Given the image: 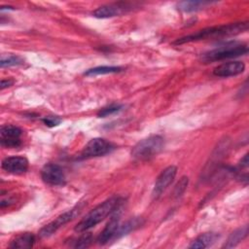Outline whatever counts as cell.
I'll return each mask as SVG.
<instances>
[{
    "label": "cell",
    "instance_id": "obj_11",
    "mask_svg": "<svg viewBox=\"0 0 249 249\" xmlns=\"http://www.w3.org/2000/svg\"><path fill=\"white\" fill-rule=\"evenodd\" d=\"M120 218H121V214H120V208H119L113 213L111 219L109 220L104 230L99 234L97 238V241L99 244H106L109 241L115 239L117 231L120 227Z\"/></svg>",
    "mask_w": 249,
    "mask_h": 249
},
{
    "label": "cell",
    "instance_id": "obj_18",
    "mask_svg": "<svg viewBox=\"0 0 249 249\" xmlns=\"http://www.w3.org/2000/svg\"><path fill=\"white\" fill-rule=\"evenodd\" d=\"M142 224L141 222V219L139 218H133V219H130L128 220L127 222H125L124 225H120L118 231H117V233H116V236H115V239L116 238H119L124 234H127L128 232H130L131 231L135 230L136 228H138L140 225Z\"/></svg>",
    "mask_w": 249,
    "mask_h": 249
},
{
    "label": "cell",
    "instance_id": "obj_6",
    "mask_svg": "<svg viewBox=\"0 0 249 249\" xmlns=\"http://www.w3.org/2000/svg\"><path fill=\"white\" fill-rule=\"evenodd\" d=\"M41 178L50 186H63L66 183L63 169L55 163L45 164L41 170Z\"/></svg>",
    "mask_w": 249,
    "mask_h": 249
},
{
    "label": "cell",
    "instance_id": "obj_12",
    "mask_svg": "<svg viewBox=\"0 0 249 249\" xmlns=\"http://www.w3.org/2000/svg\"><path fill=\"white\" fill-rule=\"evenodd\" d=\"M1 166L9 173L22 174L28 169V160L21 156H12L2 160Z\"/></svg>",
    "mask_w": 249,
    "mask_h": 249
},
{
    "label": "cell",
    "instance_id": "obj_20",
    "mask_svg": "<svg viewBox=\"0 0 249 249\" xmlns=\"http://www.w3.org/2000/svg\"><path fill=\"white\" fill-rule=\"evenodd\" d=\"M23 63V59L18 56V55H8L7 57H2L0 61V66L2 68L4 67H10V66H15V65H19Z\"/></svg>",
    "mask_w": 249,
    "mask_h": 249
},
{
    "label": "cell",
    "instance_id": "obj_7",
    "mask_svg": "<svg viewBox=\"0 0 249 249\" xmlns=\"http://www.w3.org/2000/svg\"><path fill=\"white\" fill-rule=\"evenodd\" d=\"M131 8H132V5H130L129 3H124V2L111 3V4H106L98 7L96 10L93 11L92 15L97 18H108L121 16L130 11Z\"/></svg>",
    "mask_w": 249,
    "mask_h": 249
},
{
    "label": "cell",
    "instance_id": "obj_10",
    "mask_svg": "<svg viewBox=\"0 0 249 249\" xmlns=\"http://www.w3.org/2000/svg\"><path fill=\"white\" fill-rule=\"evenodd\" d=\"M176 174L177 167L174 165L167 166L160 172L155 182V186L153 189V196L155 198L159 197L167 189V187L173 182Z\"/></svg>",
    "mask_w": 249,
    "mask_h": 249
},
{
    "label": "cell",
    "instance_id": "obj_14",
    "mask_svg": "<svg viewBox=\"0 0 249 249\" xmlns=\"http://www.w3.org/2000/svg\"><path fill=\"white\" fill-rule=\"evenodd\" d=\"M35 242V236L30 232H24L17 235L10 243L11 248H31Z\"/></svg>",
    "mask_w": 249,
    "mask_h": 249
},
{
    "label": "cell",
    "instance_id": "obj_16",
    "mask_svg": "<svg viewBox=\"0 0 249 249\" xmlns=\"http://www.w3.org/2000/svg\"><path fill=\"white\" fill-rule=\"evenodd\" d=\"M247 234H248V226L246 225L242 228L237 229L233 232H231L223 247L231 248L236 246L240 241H242L247 236Z\"/></svg>",
    "mask_w": 249,
    "mask_h": 249
},
{
    "label": "cell",
    "instance_id": "obj_9",
    "mask_svg": "<svg viewBox=\"0 0 249 249\" xmlns=\"http://www.w3.org/2000/svg\"><path fill=\"white\" fill-rule=\"evenodd\" d=\"M22 131L19 127L12 124L2 125L0 128V142L3 147L15 148L21 144L20 135Z\"/></svg>",
    "mask_w": 249,
    "mask_h": 249
},
{
    "label": "cell",
    "instance_id": "obj_23",
    "mask_svg": "<svg viewBox=\"0 0 249 249\" xmlns=\"http://www.w3.org/2000/svg\"><path fill=\"white\" fill-rule=\"evenodd\" d=\"M91 241H92L91 234L90 233H86V234L82 235L80 238H78L76 240V243H75L74 246L76 248H85V247L89 246Z\"/></svg>",
    "mask_w": 249,
    "mask_h": 249
},
{
    "label": "cell",
    "instance_id": "obj_22",
    "mask_svg": "<svg viewBox=\"0 0 249 249\" xmlns=\"http://www.w3.org/2000/svg\"><path fill=\"white\" fill-rule=\"evenodd\" d=\"M188 182H189V180H188V177H182L180 180H179V182L176 184V186H175V189H174V193H173V195H174V196L175 197H179V196H181L182 195H183V193L185 192V190H186V188H187V186H188Z\"/></svg>",
    "mask_w": 249,
    "mask_h": 249
},
{
    "label": "cell",
    "instance_id": "obj_5",
    "mask_svg": "<svg viewBox=\"0 0 249 249\" xmlns=\"http://www.w3.org/2000/svg\"><path fill=\"white\" fill-rule=\"evenodd\" d=\"M114 149V145L104 138L90 139L81 152L82 159H89L104 156Z\"/></svg>",
    "mask_w": 249,
    "mask_h": 249
},
{
    "label": "cell",
    "instance_id": "obj_15",
    "mask_svg": "<svg viewBox=\"0 0 249 249\" xmlns=\"http://www.w3.org/2000/svg\"><path fill=\"white\" fill-rule=\"evenodd\" d=\"M218 235L214 232H204L198 235L190 245V248L195 249H200V248H206L210 245H212L215 240L217 239Z\"/></svg>",
    "mask_w": 249,
    "mask_h": 249
},
{
    "label": "cell",
    "instance_id": "obj_4",
    "mask_svg": "<svg viewBox=\"0 0 249 249\" xmlns=\"http://www.w3.org/2000/svg\"><path fill=\"white\" fill-rule=\"evenodd\" d=\"M248 53V47L243 43L229 42L225 45L211 50L202 54V60L204 62H212L217 60H223L227 58H232L239 55H243Z\"/></svg>",
    "mask_w": 249,
    "mask_h": 249
},
{
    "label": "cell",
    "instance_id": "obj_17",
    "mask_svg": "<svg viewBox=\"0 0 249 249\" xmlns=\"http://www.w3.org/2000/svg\"><path fill=\"white\" fill-rule=\"evenodd\" d=\"M210 2L207 1H183L178 3V9L183 12H196L197 10H200L208 5H210Z\"/></svg>",
    "mask_w": 249,
    "mask_h": 249
},
{
    "label": "cell",
    "instance_id": "obj_8",
    "mask_svg": "<svg viewBox=\"0 0 249 249\" xmlns=\"http://www.w3.org/2000/svg\"><path fill=\"white\" fill-rule=\"evenodd\" d=\"M79 212H80V207H76V208H73V209L59 215L57 218H55V220H53V222H51L50 224H48L44 228H42V230L40 231V233H39L40 236L48 237V236L52 235L60 227L64 226L65 224H67L68 222L73 220L79 214Z\"/></svg>",
    "mask_w": 249,
    "mask_h": 249
},
{
    "label": "cell",
    "instance_id": "obj_21",
    "mask_svg": "<svg viewBox=\"0 0 249 249\" xmlns=\"http://www.w3.org/2000/svg\"><path fill=\"white\" fill-rule=\"evenodd\" d=\"M122 107H123L122 105H118V104L110 105V106H108V107L102 108V109L98 112L97 116H98L99 118L107 117V116H109V115H112V114H114V113L119 112V111L122 109Z\"/></svg>",
    "mask_w": 249,
    "mask_h": 249
},
{
    "label": "cell",
    "instance_id": "obj_1",
    "mask_svg": "<svg viewBox=\"0 0 249 249\" xmlns=\"http://www.w3.org/2000/svg\"><path fill=\"white\" fill-rule=\"evenodd\" d=\"M247 29H248L247 21L229 23V24H224V25H219V26H212V27H207V28L198 30L197 32H196L194 34L177 39L174 42V44L181 45V44L198 41V40L230 37V36H234V35L240 34V33L246 31Z\"/></svg>",
    "mask_w": 249,
    "mask_h": 249
},
{
    "label": "cell",
    "instance_id": "obj_19",
    "mask_svg": "<svg viewBox=\"0 0 249 249\" xmlns=\"http://www.w3.org/2000/svg\"><path fill=\"white\" fill-rule=\"evenodd\" d=\"M122 68L119 66H97L94 68H90L85 72L86 76H94V75H103V74H111L121 72Z\"/></svg>",
    "mask_w": 249,
    "mask_h": 249
},
{
    "label": "cell",
    "instance_id": "obj_2",
    "mask_svg": "<svg viewBox=\"0 0 249 249\" xmlns=\"http://www.w3.org/2000/svg\"><path fill=\"white\" fill-rule=\"evenodd\" d=\"M124 203V198L121 196H111L104 200L102 203L90 210L76 226L75 231H85L103 221L108 215L113 214L117 209L121 208Z\"/></svg>",
    "mask_w": 249,
    "mask_h": 249
},
{
    "label": "cell",
    "instance_id": "obj_13",
    "mask_svg": "<svg viewBox=\"0 0 249 249\" xmlns=\"http://www.w3.org/2000/svg\"><path fill=\"white\" fill-rule=\"evenodd\" d=\"M245 70V64L242 61H229L220 64L219 66L215 67L213 70V74L217 77H231L236 76Z\"/></svg>",
    "mask_w": 249,
    "mask_h": 249
},
{
    "label": "cell",
    "instance_id": "obj_24",
    "mask_svg": "<svg viewBox=\"0 0 249 249\" xmlns=\"http://www.w3.org/2000/svg\"><path fill=\"white\" fill-rule=\"evenodd\" d=\"M42 121L47 126L53 127V126L58 125L61 122V119L59 117H56V116H48V117L43 118Z\"/></svg>",
    "mask_w": 249,
    "mask_h": 249
},
{
    "label": "cell",
    "instance_id": "obj_26",
    "mask_svg": "<svg viewBox=\"0 0 249 249\" xmlns=\"http://www.w3.org/2000/svg\"><path fill=\"white\" fill-rule=\"evenodd\" d=\"M239 166H240V167H245V168H247V166H248V155H247V154H246V155L243 157V159L240 160Z\"/></svg>",
    "mask_w": 249,
    "mask_h": 249
},
{
    "label": "cell",
    "instance_id": "obj_25",
    "mask_svg": "<svg viewBox=\"0 0 249 249\" xmlns=\"http://www.w3.org/2000/svg\"><path fill=\"white\" fill-rule=\"evenodd\" d=\"M13 84H14V80H12V79H3V80L1 81V86H0V88H1V89H4L5 88L11 87Z\"/></svg>",
    "mask_w": 249,
    "mask_h": 249
},
{
    "label": "cell",
    "instance_id": "obj_3",
    "mask_svg": "<svg viewBox=\"0 0 249 249\" xmlns=\"http://www.w3.org/2000/svg\"><path fill=\"white\" fill-rule=\"evenodd\" d=\"M164 146L160 135H151L140 140L131 150V156L137 160H147L157 156Z\"/></svg>",
    "mask_w": 249,
    "mask_h": 249
}]
</instances>
